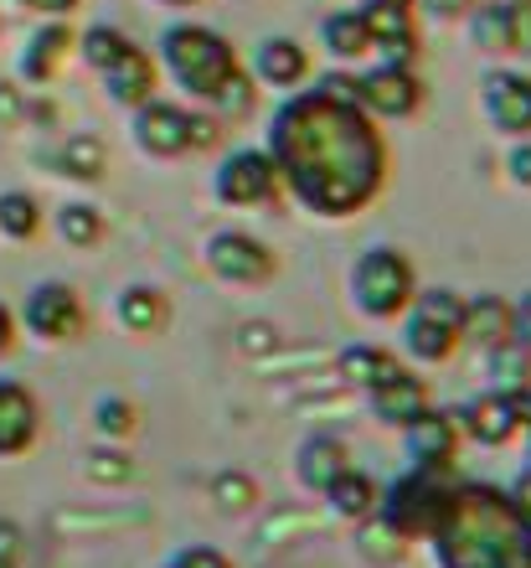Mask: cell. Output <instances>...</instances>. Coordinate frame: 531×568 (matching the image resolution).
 <instances>
[{"mask_svg": "<svg viewBox=\"0 0 531 568\" xmlns=\"http://www.w3.org/2000/svg\"><path fill=\"white\" fill-rule=\"evenodd\" d=\"M264 150L284 192L325 223H346L367 212L392 176V145L382 124L351 99L346 73L289 93L268 120Z\"/></svg>", "mask_w": 531, "mask_h": 568, "instance_id": "cell-1", "label": "cell"}, {"mask_svg": "<svg viewBox=\"0 0 531 568\" xmlns=\"http://www.w3.org/2000/svg\"><path fill=\"white\" fill-rule=\"evenodd\" d=\"M439 568H531V532L511 511L506 486L459 480L443 523L428 532Z\"/></svg>", "mask_w": 531, "mask_h": 568, "instance_id": "cell-2", "label": "cell"}, {"mask_svg": "<svg viewBox=\"0 0 531 568\" xmlns=\"http://www.w3.org/2000/svg\"><path fill=\"white\" fill-rule=\"evenodd\" d=\"M155 62L196 109H207L217 120H243L258 99L237 47L207 21H171L155 42Z\"/></svg>", "mask_w": 531, "mask_h": 568, "instance_id": "cell-3", "label": "cell"}, {"mask_svg": "<svg viewBox=\"0 0 531 568\" xmlns=\"http://www.w3.org/2000/svg\"><path fill=\"white\" fill-rule=\"evenodd\" d=\"M455 486H459L455 470H418V465H408L392 486H382L371 523H382L398 542L428 538L443 523L449 501H455Z\"/></svg>", "mask_w": 531, "mask_h": 568, "instance_id": "cell-4", "label": "cell"}, {"mask_svg": "<svg viewBox=\"0 0 531 568\" xmlns=\"http://www.w3.org/2000/svg\"><path fill=\"white\" fill-rule=\"evenodd\" d=\"M402 321V352L413 367H443L464 346V295L449 284H418L413 305L398 315Z\"/></svg>", "mask_w": 531, "mask_h": 568, "instance_id": "cell-5", "label": "cell"}, {"mask_svg": "<svg viewBox=\"0 0 531 568\" xmlns=\"http://www.w3.org/2000/svg\"><path fill=\"white\" fill-rule=\"evenodd\" d=\"M217 114H196L192 104H171V99H145L140 109H130V140L140 155L150 161H181L196 150L217 145Z\"/></svg>", "mask_w": 531, "mask_h": 568, "instance_id": "cell-6", "label": "cell"}, {"mask_svg": "<svg viewBox=\"0 0 531 568\" xmlns=\"http://www.w3.org/2000/svg\"><path fill=\"white\" fill-rule=\"evenodd\" d=\"M351 305L367 321H377V326H387V321H398L408 305H413L418 295V270L413 258L402 254V248H392V243H371L367 254L351 264Z\"/></svg>", "mask_w": 531, "mask_h": 568, "instance_id": "cell-7", "label": "cell"}, {"mask_svg": "<svg viewBox=\"0 0 531 568\" xmlns=\"http://www.w3.org/2000/svg\"><path fill=\"white\" fill-rule=\"evenodd\" d=\"M351 99L377 124H402L423 109L428 89H423V78H418V68H408V62H367L351 78Z\"/></svg>", "mask_w": 531, "mask_h": 568, "instance_id": "cell-8", "label": "cell"}, {"mask_svg": "<svg viewBox=\"0 0 531 568\" xmlns=\"http://www.w3.org/2000/svg\"><path fill=\"white\" fill-rule=\"evenodd\" d=\"M202 264L217 284H233V290H258L279 274V254L268 248L258 233L248 227H217L207 243H202Z\"/></svg>", "mask_w": 531, "mask_h": 568, "instance_id": "cell-9", "label": "cell"}, {"mask_svg": "<svg viewBox=\"0 0 531 568\" xmlns=\"http://www.w3.org/2000/svg\"><path fill=\"white\" fill-rule=\"evenodd\" d=\"M470 47L496 62H531V0H480L464 16Z\"/></svg>", "mask_w": 531, "mask_h": 568, "instance_id": "cell-10", "label": "cell"}, {"mask_svg": "<svg viewBox=\"0 0 531 568\" xmlns=\"http://www.w3.org/2000/svg\"><path fill=\"white\" fill-rule=\"evenodd\" d=\"M279 192H284L279 171H274L264 145L233 150L212 171V196H217L222 207H268V202H279Z\"/></svg>", "mask_w": 531, "mask_h": 568, "instance_id": "cell-11", "label": "cell"}, {"mask_svg": "<svg viewBox=\"0 0 531 568\" xmlns=\"http://www.w3.org/2000/svg\"><path fill=\"white\" fill-rule=\"evenodd\" d=\"M21 321H27V331L37 336V342H47V346L83 342V331H89V305H83V295H78L73 284L42 280L27 295V311H21Z\"/></svg>", "mask_w": 531, "mask_h": 568, "instance_id": "cell-12", "label": "cell"}, {"mask_svg": "<svg viewBox=\"0 0 531 568\" xmlns=\"http://www.w3.org/2000/svg\"><path fill=\"white\" fill-rule=\"evenodd\" d=\"M480 114L496 135L506 140H531V73L496 62L480 78Z\"/></svg>", "mask_w": 531, "mask_h": 568, "instance_id": "cell-13", "label": "cell"}, {"mask_svg": "<svg viewBox=\"0 0 531 568\" xmlns=\"http://www.w3.org/2000/svg\"><path fill=\"white\" fill-rule=\"evenodd\" d=\"M455 424H459V434H464L470 445L506 449L521 434V393H496V388L474 393L470 404L455 408Z\"/></svg>", "mask_w": 531, "mask_h": 568, "instance_id": "cell-14", "label": "cell"}, {"mask_svg": "<svg viewBox=\"0 0 531 568\" xmlns=\"http://www.w3.org/2000/svg\"><path fill=\"white\" fill-rule=\"evenodd\" d=\"M402 449H408V465L418 470H455L459 449H464V434L455 424V408L428 404L413 424H402Z\"/></svg>", "mask_w": 531, "mask_h": 568, "instance_id": "cell-15", "label": "cell"}, {"mask_svg": "<svg viewBox=\"0 0 531 568\" xmlns=\"http://www.w3.org/2000/svg\"><path fill=\"white\" fill-rule=\"evenodd\" d=\"M361 398H367V414L382 424V429H402V424H413L418 414L433 404L428 377L418 373V367H402V362L387 377H377V383H371Z\"/></svg>", "mask_w": 531, "mask_h": 568, "instance_id": "cell-16", "label": "cell"}, {"mask_svg": "<svg viewBox=\"0 0 531 568\" xmlns=\"http://www.w3.org/2000/svg\"><path fill=\"white\" fill-rule=\"evenodd\" d=\"M99 89H104L109 104L140 109L145 99L161 93V62H155V52H145L140 42H130L109 68H99Z\"/></svg>", "mask_w": 531, "mask_h": 568, "instance_id": "cell-17", "label": "cell"}, {"mask_svg": "<svg viewBox=\"0 0 531 568\" xmlns=\"http://www.w3.org/2000/svg\"><path fill=\"white\" fill-rule=\"evenodd\" d=\"M248 78L258 89H279V93L305 89L310 83V47L299 37H264V42H253Z\"/></svg>", "mask_w": 531, "mask_h": 568, "instance_id": "cell-18", "label": "cell"}, {"mask_svg": "<svg viewBox=\"0 0 531 568\" xmlns=\"http://www.w3.org/2000/svg\"><path fill=\"white\" fill-rule=\"evenodd\" d=\"M361 16H367L371 31V62H418V11L413 6H377V0H361Z\"/></svg>", "mask_w": 531, "mask_h": 568, "instance_id": "cell-19", "label": "cell"}, {"mask_svg": "<svg viewBox=\"0 0 531 568\" xmlns=\"http://www.w3.org/2000/svg\"><path fill=\"white\" fill-rule=\"evenodd\" d=\"M37 434H42V404H37V393H31L27 383L0 377V460L27 455V449L37 445Z\"/></svg>", "mask_w": 531, "mask_h": 568, "instance_id": "cell-20", "label": "cell"}, {"mask_svg": "<svg viewBox=\"0 0 531 568\" xmlns=\"http://www.w3.org/2000/svg\"><path fill=\"white\" fill-rule=\"evenodd\" d=\"M114 321H119V331H130L140 342H155L171 326V295H165L161 284H145V280L124 284L114 295Z\"/></svg>", "mask_w": 531, "mask_h": 568, "instance_id": "cell-21", "label": "cell"}, {"mask_svg": "<svg viewBox=\"0 0 531 568\" xmlns=\"http://www.w3.org/2000/svg\"><path fill=\"white\" fill-rule=\"evenodd\" d=\"M340 470H351V445H346L340 434L315 429V434H305V439H299V449H295V480L305 486V491L320 496L325 486L340 476Z\"/></svg>", "mask_w": 531, "mask_h": 568, "instance_id": "cell-22", "label": "cell"}, {"mask_svg": "<svg viewBox=\"0 0 531 568\" xmlns=\"http://www.w3.org/2000/svg\"><path fill=\"white\" fill-rule=\"evenodd\" d=\"M320 52L340 68H356V62H371V31L361 6H346V11H330L320 21Z\"/></svg>", "mask_w": 531, "mask_h": 568, "instance_id": "cell-23", "label": "cell"}, {"mask_svg": "<svg viewBox=\"0 0 531 568\" xmlns=\"http://www.w3.org/2000/svg\"><path fill=\"white\" fill-rule=\"evenodd\" d=\"M464 342H474L480 352H496L501 342H511V295H501V290L464 295Z\"/></svg>", "mask_w": 531, "mask_h": 568, "instance_id": "cell-24", "label": "cell"}, {"mask_svg": "<svg viewBox=\"0 0 531 568\" xmlns=\"http://www.w3.org/2000/svg\"><path fill=\"white\" fill-rule=\"evenodd\" d=\"M73 42H78V31L68 27V21H42L37 37H31V47L21 52V78H27V83H52L62 62L73 58Z\"/></svg>", "mask_w": 531, "mask_h": 568, "instance_id": "cell-25", "label": "cell"}, {"mask_svg": "<svg viewBox=\"0 0 531 568\" xmlns=\"http://www.w3.org/2000/svg\"><path fill=\"white\" fill-rule=\"evenodd\" d=\"M325 507H330V517L336 523H371L377 517V496H382V486L367 476V470H340L330 486H325Z\"/></svg>", "mask_w": 531, "mask_h": 568, "instance_id": "cell-26", "label": "cell"}, {"mask_svg": "<svg viewBox=\"0 0 531 568\" xmlns=\"http://www.w3.org/2000/svg\"><path fill=\"white\" fill-rule=\"evenodd\" d=\"M89 419H93V434L104 439V445H124V439H134L140 434V404L134 398H124V393H99L89 408Z\"/></svg>", "mask_w": 531, "mask_h": 568, "instance_id": "cell-27", "label": "cell"}, {"mask_svg": "<svg viewBox=\"0 0 531 568\" xmlns=\"http://www.w3.org/2000/svg\"><path fill=\"white\" fill-rule=\"evenodd\" d=\"M58 171L68 181H83V186H93V181L109 176V150L99 135H68L58 150Z\"/></svg>", "mask_w": 531, "mask_h": 568, "instance_id": "cell-28", "label": "cell"}, {"mask_svg": "<svg viewBox=\"0 0 531 568\" xmlns=\"http://www.w3.org/2000/svg\"><path fill=\"white\" fill-rule=\"evenodd\" d=\"M392 367H398V357H392L387 346H371V342H356V346H346V352L336 357L340 383H346V388H361V393H367L377 377L392 373Z\"/></svg>", "mask_w": 531, "mask_h": 568, "instance_id": "cell-29", "label": "cell"}, {"mask_svg": "<svg viewBox=\"0 0 531 568\" xmlns=\"http://www.w3.org/2000/svg\"><path fill=\"white\" fill-rule=\"evenodd\" d=\"M486 373L496 393H527L531 388V346L527 342H501L496 352H486Z\"/></svg>", "mask_w": 531, "mask_h": 568, "instance_id": "cell-30", "label": "cell"}, {"mask_svg": "<svg viewBox=\"0 0 531 568\" xmlns=\"http://www.w3.org/2000/svg\"><path fill=\"white\" fill-rule=\"evenodd\" d=\"M104 233H109V223L93 202H68V207H58V239L68 243V248H99Z\"/></svg>", "mask_w": 531, "mask_h": 568, "instance_id": "cell-31", "label": "cell"}, {"mask_svg": "<svg viewBox=\"0 0 531 568\" xmlns=\"http://www.w3.org/2000/svg\"><path fill=\"white\" fill-rule=\"evenodd\" d=\"M42 233V202L31 192H0V239L27 243Z\"/></svg>", "mask_w": 531, "mask_h": 568, "instance_id": "cell-32", "label": "cell"}, {"mask_svg": "<svg viewBox=\"0 0 531 568\" xmlns=\"http://www.w3.org/2000/svg\"><path fill=\"white\" fill-rule=\"evenodd\" d=\"M130 42H134V37H124L119 27H89V31H78L73 52L83 58V68H89V73H99V68H109V62H114Z\"/></svg>", "mask_w": 531, "mask_h": 568, "instance_id": "cell-33", "label": "cell"}, {"mask_svg": "<svg viewBox=\"0 0 531 568\" xmlns=\"http://www.w3.org/2000/svg\"><path fill=\"white\" fill-rule=\"evenodd\" d=\"M212 501H217V511H253L258 507V480L248 470H217L212 476Z\"/></svg>", "mask_w": 531, "mask_h": 568, "instance_id": "cell-34", "label": "cell"}, {"mask_svg": "<svg viewBox=\"0 0 531 568\" xmlns=\"http://www.w3.org/2000/svg\"><path fill=\"white\" fill-rule=\"evenodd\" d=\"M83 476H89L93 486H124V480L134 476V465H130V455H124L119 445H99V449H89Z\"/></svg>", "mask_w": 531, "mask_h": 568, "instance_id": "cell-35", "label": "cell"}, {"mask_svg": "<svg viewBox=\"0 0 531 568\" xmlns=\"http://www.w3.org/2000/svg\"><path fill=\"white\" fill-rule=\"evenodd\" d=\"M165 568H233V558L217 554V548H207V542H186V548L171 554V564Z\"/></svg>", "mask_w": 531, "mask_h": 568, "instance_id": "cell-36", "label": "cell"}, {"mask_svg": "<svg viewBox=\"0 0 531 568\" xmlns=\"http://www.w3.org/2000/svg\"><path fill=\"white\" fill-rule=\"evenodd\" d=\"M506 181L517 192H531V140H511V150H506Z\"/></svg>", "mask_w": 531, "mask_h": 568, "instance_id": "cell-37", "label": "cell"}, {"mask_svg": "<svg viewBox=\"0 0 531 568\" xmlns=\"http://www.w3.org/2000/svg\"><path fill=\"white\" fill-rule=\"evenodd\" d=\"M480 0H413V11L428 16V21H464Z\"/></svg>", "mask_w": 531, "mask_h": 568, "instance_id": "cell-38", "label": "cell"}, {"mask_svg": "<svg viewBox=\"0 0 531 568\" xmlns=\"http://www.w3.org/2000/svg\"><path fill=\"white\" fill-rule=\"evenodd\" d=\"M506 496H511V511H517L521 523L531 527V465H527V470H521L517 480H511V486H506Z\"/></svg>", "mask_w": 531, "mask_h": 568, "instance_id": "cell-39", "label": "cell"}, {"mask_svg": "<svg viewBox=\"0 0 531 568\" xmlns=\"http://www.w3.org/2000/svg\"><path fill=\"white\" fill-rule=\"evenodd\" d=\"M511 336L531 346V290H521V295L511 300Z\"/></svg>", "mask_w": 531, "mask_h": 568, "instance_id": "cell-40", "label": "cell"}, {"mask_svg": "<svg viewBox=\"0 0 531 568\" xmlns=\"http://www.w3.org/2000/svg\"><path fill=\"white\" fill-rule=\"evenodd\" d=\"M21 6H31V11L47 16V21H62V16L78 11V0H21Z\"/></svg>", "mask_w": 531, "mask_h": 568, "instance_id": "cell-41", "label": "cell"}, {"mask_svg": "<svg viewBox=\"0 0 531 568\" xmlns=\"http://www.w3.org/2000/svg\"><path fill=\"white\" fill-rule=\"evenodd\" d=\"M0 558L21 564V527H16V523H0Z\"/></svg>", "mask_w": 531, "mask_h": 568, "instance_id": "cell-42", "label": "cell"}, {"mask_svg": "<svg viewBox=\"0 0 531 568\" xmlns=\"http://www.w3.org/2000/svg\"><path fill=\"white\" fill-rule=\"evenodd\" d=\"M11 342H16V321H11V311L0 305V357L11 352Z\"/></svg>", "mask_w": 531, "mask_h": 568, "instance_id": "cell-43", "label": "cell"}, {"mask_svg": "<svg viewBox=\"0 0 531 568\" xmlns=\"http://www.w3.org/2000/svg\"><path fill=\"white\" fill-rule=\"evenodd\" d=\"M161 6H176V11H186V6H202V0H161Z\"/></svg>", "mask_w": 531, "mask_h": 568, "instance_id": "cell-44", "label": "cell"}, {"mask_svg": "<svg viewBox=\"0 0 531 568\" xmlns=\"http://www.w3.org/2000/svg\"><path fill=\"white\" fill-rule=\"evenodd\" d=\"M521 434H527V460H531V414H527V424H521Z\"/></svg>", "mask_w": 531, "mask_h": 568, "instance_id": "cell-45", "label": "cell"}, {"mask_svg": "<svg viewBox=\"0 0 531 568\" xmlns=\"http://www.w3.org/2000/svg\"><path fill=\"white\" fill-rule=\"evenodd\" d=\"M377 6H413V0H377Z\"/></svg>", "mask_w": 531, "mask_h": 568, "instance_id": "cell-46", "label": "cell"}, {"mask_svg": "<svg viewBox=\"0 0 531 568\" xmlns=\"http://www.w3.org/2000/svg\"><path fill=\"white\" fill-rule=\"evenodd\" d=\"M0 568H21V564H11V558H0Z\"/></svg>", "mask_w": 531, "mask_h": 568, "instance_id": "cell-47", "label": "cell"}, {"mask_svg": "<svg viewBox=\"0 0 531 568\" xmlns=\"http://www.w3.org/2000/svg\"><path fill=\"white\" fill-rule=\"evenodd\" d=\"M527 532H531V527H527Z\"/></svg>", "mask_w": 531, "mask_h": 568, "instance_id": "cell-48", "label": "cell"}]
</instances>
